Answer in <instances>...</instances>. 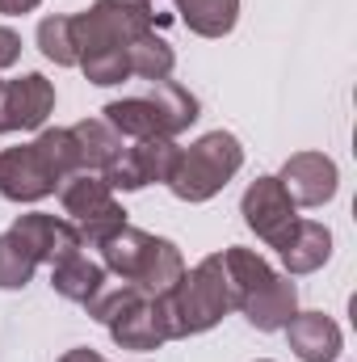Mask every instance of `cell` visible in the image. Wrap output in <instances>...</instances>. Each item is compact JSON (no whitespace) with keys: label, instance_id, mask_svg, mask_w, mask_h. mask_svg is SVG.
<instances>
[{"label":"cell","instance_id":"603a6c76","mask_svg":"<svg viewBox=\"0 0 357 362\" xmlns=\"http://www.w3.org/2000/svg\"><path fill=\"white\" fill-rule=\"evenodd\" d=\"M38 51H42L55 68H76L72 17H42V21H38Z\"/></svg>","mask_w":357,"mask_h":362},{"label":"cell","instance_id":"d4e9b609","mask_svg":"<svg viewBox=\"0 0 357 362\" xmlns=\"http://www.w3.org/2000/svg\"><path fill=\"white\" fill-rule=\"evenodd\" d=\"M42 0H0V13L4 17H21V13H34Z\"/></svg>","mask_w":357,"mask_h":362},{"label":"cell","instance_id":"ba28073f","mask_svg":"<svg viewBox=\"0 0 357 362\" xmlns=\"http://www.w3.org/2000/svg\"><path fill=\"white\" fill-rule=\"evenodd\" d=\"M59 202L68 223L80 232V245H101L105 236H114L118 228H126V211L114 198V189L105 185L101 173H72L59 185Z\"/></svg>","mask_w":357,"mask_h":362},{"label":"cell","instance_id":"7c38bea8","mask_svg":"<svg viewBox=\"0 0 357 362\" xmlns=\"http://www.w3.org/2000/svg\"><path fill=\"white\" fill-rule=\"evenodd\" d=\"M282 189L290 194L294 206H324L337 198V185H341V173H337V160L324 156V152H294L286 165H282Z\"/></svg>","mask_w":357,"mask_h":362},{"label":"cell","instance_id":"7a4b0ae2","mask_svg":"<svg viewBox=\"0 0 357 362\" xmlns=\"http://www.w3.org/2000/svg\"><path fill=\"white\" fill-rule=\"evenodd\" d=\"M72 173H80V160L68 127H47L34 144L0 152V194L8 202H38Z\"/></svg>","mask_w":357,"mask_h":362},{"label":"cell","instance_id":"484cf974","mask_svg":"<svg viewBox=\"0 0 357 362\" xmlns=\"http://www.w3.org/2000/svg\"><path fill=\"white\" fill-rule=\"evenodd\" d=\"M59 362H105V358H101L97 350H89V346H76V350H68Z\"/></svg>","mask_w":357,"mask_h":362},{"label":"cell","instance_id":"30bf717a","mask_svg":"<svg viewBox=\"0 0 357 362\" xmlns=\"http://www.w3.org/2000/svg\"><path fill=\"white\" fill-rule=\"evenodd\" d=\"M240 215L244 223L265 240L269 249H282V240L290 236V228L298 223V206L290 202V194L282 189L277 177H257L244 198H240Z\"/></svg>","mask_w":357,"mask_h":362},{"label":"cell","instance_id":"2e32d148","mask_svg":"<svg viewBox=\"0 0 357 362\" xmlns=\"http://www.w3.org/2000/svg\"><path fill=\"white\" fill-rule=\"evenodd\" d=\"M282 266L286 274H315L332 257V232L320 219H298L290 228V236L282 240Z\"/></svg>","mask_w":357,"mask_h":362},{"label":"cell","instance_id":"8992f818","mask_svg":"<svg viewBox=\"0 0 357 362\" xmlns=\"http://www.w3.org/2000/svg\"><path fill=\"white\" fill-rule=\"evenodd\" d=\"M85 308H89L92 320H101L109 329V337L122 350L147 354V350H160L169 341L164 329H160V316H156V299L147 291H139L135 282H122V278L109 282L105 278V286L92 295Z\"/></svg>","mask_w":357,"mask_h":362},{"label":"cell","instance_id":"52a82bcc","mask_svg":"<svg viewBox=\"0 0 357 362\" xmlns=\"http://www.w3.org/2000/svg\"><path fill=\"white\" fill-rule=\"evenodd\" d=\"M240 165H244L240 139L231 131H210V135L193 139L189 148H181L177 165H173L164 185L177 194L181 202H206L240 173Z\"/></svg>","mask_w":357,"mask_h":362},{"label":"cell","instance_id":"7402d4cb","mask_svg":"<svg viewBox=\"0 0 357 362\" xmlns=\"http://www.w3.org/2000/svg\"><path fill=\"white\" fill-rule=\"evenodd\" d=\"M34 270H38L34 253H30L13 232H4V236H0V291H21V286H30Z\"/></svg>","mask_w":357,"mask_h":362},{"label":"cell","instance_id":"9c48e42d","mask_svg":"<svg viewBox=\"0 0 357 362\" xmlns=\"http://www.w3.org/2000/svg\"><path fill=\"white\" fill-rule=\"evenodd\" d=\"M177 144L173 139H131L118 148V156L101 169L109 189H143L156 181H169L177 165Z\"/></svg>","mask_w":357,"mask_h":362},{"label":"cell","instance_id":"cb8c5ba5","mask_svg":"<svg viewBox=\"0 0 357 362\" xmlns=\"http://www.w3.org/2000/svg\"><path fill=\"white\" fill-rule=\"evenodd\" d=\"M17 59H21V34L8 30V25H0V72L13 68Z\"/></svg>","mask_w":357,"mask_h":362},{"label":"cell","instance_id":"5bb4252c","mask_svg":"<svg viewBox=\"0 0 357 362\" xmlns=\"http://www.w3.org/2000/svg\"><path fill=\"white\" fill-rule=\"evenodd\" d=\"M236 312H244V320L261 333H277L294 320L298 312V286L290 282V274H273L261 291H253Z\"/></svg>","mask_w":357,"mask_h":362},{"label":"cell","instance_id":"4fadbf2b","mask_svg":"<svg viewBox=\"0 0 357 362\" xmlns=\"http://www.w3.org/2000/svg\"><path fill=\"white\" fill-rule=\"evenodd\" d=\"M30 253H34V262L42 266H55V262H63L68 253H80L85 245H80V232L68 223V219H59V215H47V211H30V215H17V223L8 228Z\"/></svg>","mask_w":357,"mask_h":362},{"label":"cell","instance_id":"5b68a950","mask_svg":"<svg viewBox=\"0 0 357 362\" xmlns=\"http://www.w3.org/2000/svg\"><path fill=\"white\" fill-rule=\"evenodd\" d=\"M152 21V0H97L85 13H72L76 68L92 59H126V47L147 34Z\"/></svg>","mask_w":357,"mask_h":362},{"label":"cell","instance_id":"44dd1931","mask_svg":"<svg viewBox=\"0 0 357 362\" xmlns=\"http://www.w3.org/2000/svg\"><path fill=\"white\" fill-rule=\"evenodd\" d=\"M126 64H131V76L156 85V81H169V76H173L177 51H173L169 38H160L156 30H147V34H139V38L126 47Z\"/></svg>","mask_w":357,"mask_h":362},{"label":"cell","instance_id":"6da1fadb","mask_svg":"<svg viewBox=\"0 0 357 362\" xmlns=\"http://www.w3.org/2000/svg\"><path fill=\"white\" fill-rule=\"evenodd\" d=\"M152 299H156V316H160V329H164L169 341L214 329L231 312V291H227L223 257L219 253L202 257L193 270L181 274L164 295H152Z\"/></svg>","mask_w":357,"mask_h":362},{"label":"cell","instance_id":"3957f363","mask_svg":"<svg viewBox=\"0 0 357 362\" xmlns=\"http://www.w3.org/2000/svg\"><path fill=\"white\" fill-rule=\"evenodd\" d=\"M97 249H101L105 274H114L122 282H135L147 295H164L181 274H185V257H181V249L173 240L152 236V232H139L131 223L118 228L114 236H105Z\"/></svg>","mask_w":357,"mask_h":362},{"label":"cell","instance_id":"8fae6325","mask_svg":"<svg viewBox=\"0 0 357 362\" xmlns=\"http://www.w3.org/2000/svg\"><path fill=\"white\" fill-rule=\"evenodd\" d=\"M55 110V85L42 72H25L17 81H0V135L38 131Z\"/></svg>","mask_w":357,"mask_h":362},{"label":"cell","instance_id":"ac0fdd59","mask_svg":"<svg viewBox=\"0 0 357 362\" xmlns=\"http://www.w3.org/2000/svg\"><path fill=\"white\" fill-rule=\"evenodd\" d=\"M223 257V274H227V291H231V308H240L253 291H261L269 278H273V266H269L261 253H253V249H240V245H231V249H223L219 253Z\"/></svg>","mask_w":357,"mask_h":362},{"label":"cell","instance_id":"4316f807","mask_svg":"<svg viewBox=\"0 0 357 362\" xmlns=\"http://www.w3.org/2000/svg\"><path fill=\"white\" fill-rule=\"evenodd\" d=\"M261 362H269V358H261Z\"/></svg>","mask_w":357,"mask_h":362},{"label":"cell","instance_id":"9a60e30c","mask_svg":"<svg viewBox=\"0 0 357 362\" xmlns=\"http://www.w3.org/2000/svg\"><path fill=\"white\" fill-rule=\"evenodd\" d=\"M286 341L303 362H337L345 346L341 325L324 312H294V320L286 325Z\"/></svg>","mask_w":357,"mask_h":362},{"label":"cell","instance_id":"277c9868","mask_svg":"<svg viewBox=\"0 0 357 362\" xmlns=\"http://www.w3.org/2000/svg\"><path fill=\"white\" fill-rule=\"evenodd\" d=\"M101 114L126 139H177L189 122H198V97L177 81H156L147 93L109 101Z\"/></svg>","mask_w":357,"mask_h":362},{"label":"cell","instance_id":"d6986e66","mask_svg":"<svg viewBox=\"0 0 357 362\" xmlns=\"http://www.w3.org/2000/svg\"><path fill=\"white\" fill-rule=\"evenodd\" d=\"M72 139H76V160H80V173H101L118 148H122V135L105 122V118H85L76 127H68Z\"/></svg>","mask_w":357,"mask_h":362},{"label":"cell","instance_id":"ffe728a7","mask_svg":"<svg viewBox=\"0 0 357 362\" xmlns=\"http://www.w3.org/2000/svg\"><path fill=\"white\" fill-rule=\"evenodd\" d=\"M173 4L185 30H193L198 38H223L240 21V0H173Z\"/></svg>","mask_w":357,"mask_h":362},{"label":"cell","instance_id":"e0dca14e","mask_svg":"<svg viewBox=\"0 0 357 362\" xmlns=\"http://www.w3.org/2000/svg\"><path fill=\"white\" fill-rule=\"evenodd\" d=\"M105 266L101 262H92L85 253H68L63 262H55L51 266V286L63 295V299H72V303H89L92 295L105 286Z\"/></svg>","mask_w":357,"mask_h":362}]
</instances>
